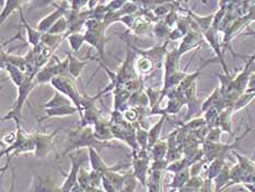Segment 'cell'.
<instances>
[{
	"label": "cell",
	"mask_w": 255,
	"mask_h": 192,
	"mask_svg": "<svg viewBox=\"0 0 255 192\" xmlns=\"http://www.w3.org/2000/svg\"><path fill=\"white\" fill-rule=\"evenodd\" d=\"M180 58H181V55L179 51H177V48L172 49V51L167 53V56H165L164 65H163L164 78H167V77L180 70Z\"/></svg>",
	"instance_id": "9a60e30c"
},
{
	"label": "cell",
	"mask_w": 255,
	"mask_h": 192,
	"mask_svg": "<svg viewBox=\"0 0 255 192\" xmlns=\"http://www.w3.org/2000/svg\"><path fill=\"white\" fill-rule=\"evenodd\" d=\"M16 140V131L15 132H11V133H8L2 136V145L3 144H7V147L8 146H11L13 144V143L15 142Z\"/></svg>",
	"instance_id": "7bdbcfd3"
},
{
	"label": "cell",
	"mask_w": 255,
	"mask_h": 192,
	"mask_svg": "<svg viewBox=\"0 0 255 192\" xmlns=\"http://www.w3.org/2000/svg\"><path fill=\"white\" fill-rule=\"evenodd\" d=\"M169 151V145L167 140H160L150 148V154L153 161H164Z\"/></svg>",
	"instance_id": "484cf974"
},
{
	"label": "cell",
	"mask_w": 255,
	"mask_h": 192,
	"mask_svg": "<svg viewBox=\"0 0 255 192\" xmlns=\"http://www.w3.org/2000/svg\"><path fill=\"white\" fill-rule=\"evenodd\" d=\"M163 170H150L149 169L147 188L148 192H162Z\"/></svg>",
	"instance_id": "d6986e66"
},
{
	"label": "cell",
	"mask_w": 255,
	"mask_h": 192,
	"mask_svg": "<svg viewBox=\"0 0 255 192\" xmlns=\"http://www.w3.org/2000/svg\"><path fill=\"white\" fill-rule=\"evenodd\" d=\"M65 38H66L65 35H56V34H49V33H43L41 43H43L44 45L47 47H52L56 49Z\"/></svg>",
	"instance_id": "1f68e13d"
},
{
	"label": "cell",
	"mask_w": 255,
	"mask_h": 192,
	"mask_svg": "<svg viewBox=\"0 0 255 192\" xmlns=\"http://www.w3.org/2000/svg\"><path fill=\"white\" fill-rule=\"evenodd\" d=\"M218 30L214 29V27H210L208 31H206L204 33V37L206 38V41L209 43V45L212 46V48L214 49V52L217 55V59L221 63L224 67V70L227 76H229V71L228 68H227V65L225 62V58H224V52L221 51V44L218 41Z\"/></svg>",
	"instance_id": "8fae6325"
},
{
	"label": "cell",
	"mask_w": 255,
	"mask_h": 192,
	"mask_svg": "<svg viewBox=\"0 0 255 192\" xmlns=\"http://www.w3.org/2000/svg\"><path fill=\"white\" fill-rule=\"evenodd\" d=\"M203 37L204 35L198 31L191 30L188 32L187 34L182 38V42L180 43L179 47H177V51H179L181 56L183 54L187 53L188 51H192V49H195L198 46H201Z\"/></svg>",
	"instance_id": "30bf717a"
},
{
	"label": "cell",
	"mask_w": 255,
	"mask_h": 192,
	"mask_svg": "<svg viewBox=\"0 0 255 192\" xmlns=\"http://www.w3.org/2000/svg\"><path fill=\"white\" fill-rule=\"evenodd\" d=\"M58 130L52 132L51 134L46 133H38L35 132L33 136L35 139V152L34 155L37 158H45L53 151V141L55 135L57 134Z\"/></svg>",
	"instance_id": "ba28073f"
},
{
	"label": "cell",
	"mask_w": 255,
	"mask_h": 192,
	"mask_svg": "<svg viewBox=\"0 0 255 192\" xmlns=\"http://www.w3.org/2000/svg\"><path fill=\"white\" fill-rule=\"evenodd\" d=\"M35 76L36 74L26 76L23 84L18 88L19 95H18V98H16L15 104L13 106V108L11 109L10 111L2 118L1 120L2 123L5 122V121L13 120L16 123V125H21V111H22V108H23V104L27 101V98H29V95L33 91V89H34L36 86H38L35 81Z\"/></svg>",
	"instance_id": "3957f363"
},
{
	"label": "cell",
	"mask_w": 255,
	"mask_h": 192,
	"mask_svg": "<svg viewBox=\"0 0 255 192\" xmlns=\"http://www.w3.org/2000/svg\"><path fill=\"white\" fill-rule=\"evenodd\" d=\"M102 188L107 192H119L105 177H103L102 179Z\"/></svg>",
	"instance_id": "f6af8a7d"
},
{
	"label": "cell",
	"mask_w": 255,
	"mask_h": 192,
	"mask_svg": "<svg viewBox=\"0 0 255 192\" xmlns=\"http://www.w3.org/2000/svg\"><path fill=\"white\" fill-rule=\"evenodd\" d=\"M20 16H21V21H22V24L24 25V27L26 29V34H27V41L32 45V47L34 48L36 46H38L41 44L42 41V35L43 33H41L40 31H37L36 29H33V27L30 26V24L27 23L26 20L24 19L23 16V11L22 9L20 10Z\"/></svg>",
	"instance_id": "ffe728a7"
},
{
	"label": "cell",
	"mask_w": 255,
	"mask_h": 192,
	"mask_svg": "<svg viewBox=\"0 0 255 192\" xmlns=\"http://www.w3.org/2000/svg\"><path fill=\"white\" fill-rule=\"evenodd\" d=\"M121 167H113L112 169L110 170V172H108L107 174L103 176V177L107 178L110 181V183L112 184V186L119 192L121 191L122 187H123V184H124V175H121V174L118 173V170Z\"/></svg>",
	"instance_id": "83f0119b"
},
{
	"label": "cell",
	"mask_w": 255,
	"mask_h": 192,
	"mask_svg": "<svg viewBox=\"0 0 255 192\" xmlns=\"http://www.w3.org/2000/svg\"><path fill=\"white\" fill-rule=\"evenodd\" d=\"M112 92L114 96V100H113L114 110L123 113L129 108L128 101L130 99L131 93L128 90H126L125 88H115Z\"/></svg>",
	"instance_id": "5bb4252c"
},
{
	"label": "cell",
	"mask_w": 255,
	"mask_h": 192,
	"mask_svg": "<svg viewBox=\"0 0 255 192\" xmlns=\"http://www.w3.org/2000/svg\"><path fill=\"white\" fill-rule=\"evenodd\" d=\"M132 165V174H134L137 180L143 186L147 187L148 174L150 169V163H149V152L139 150L138 152L132 153L131 158Z\"/></svg>",
	"instance_id": "8992f818"
},
{
	"label": "cell",
	"mask_w": 255,
	"mask_h": 192,
	"mask_svg": "<svg viewBox=\"0 0 255 192\" xmlns=\"http://www.w3.org/2000/svg\"><path fill=\"white\" fill-rule=\"evenodd\" d=\"M138 184L137 178L134 174H125L124 175V184L120 192H135Z\"/></svg>",
	"instance_id": "8d00e7d4"
},
{
	"label": "cell",
	"mask_w": 255,
	"mask_h": 192,
	"mask_svg": "<svg viewBox=\"0 0 255 192\" xmlns=\"http://www.w3.org/2000/svg\"><path fill=\"white\" fill-rule=\"evenodd\" d=\"M89 3V1H81V0H74V1H69V7L70 10L75 11H81L82 8H85L86 5Z\"/></svg>",
	"instance_id": "ee69618b"
},
{
	"label": "cell",
	"mask_w": 255,
	"mask_h": 192,
	"mask_svg": "<svg viewBox=\"0 0 255 192\" xmlns=\"http://www.w3.org/2000/svg\"><path fill=\"white\" fill-rule=\"evenodd\" d=\"M96 148L99 152L100 148H120L119 145L113 144L110 142H100L94 136V132L92 126H85V128H79L69 132L67 146L65 148L62 158L66 155H69L77 150H82V148Z\"/></svg>",
	"instance_id": "6da1fadb"
},
{
	"label": "cell",
	"mask_w": 255,
	"mask_h": 192,
	"mask_svg": "<svg viewBox=\"0 0 255 192\" xmlns=\"http://www.w3.org/2000/svg\"><path fill=\"white\" fill-rule=\"evenodd\" d=\"M136 70L139 76H146L151 74L152 71L156 68V65L153 64L152 60L150 58H148L147 56H143V55H140L139 57L136 59Z\"/></svg>",
	"instance_id": "7402d4cb"
},
{
	"label": "cell",
	"mask_w": 255,
	"mask_h": 192,
	"mask_svg": "<svg viewBox=\"0 0 255 192\" xmlns=\"http://www.w3.org/2000/svg\"><path fill=\"white\" fill-rule=\"evenodd\" d=\"M89 56H90V54H89ZM67 57L69 59L68 73L70 74L71 77H74L75 79H77L80 76V74L82 73V70H84L85 66L87 65L88 57L85 58V59H79V58H77L75 56L73 52H68Z\"/></svg>",
	"instance_id": "ac0fdd59"
},
{
	"label": "cell",
	"mask_w": 255,
	"mask_h": 192,
	"mask_svg": "<svg viewBox=\"0 0 255 192\" xmlns=\"http://www.w3.org/2000/svg\"><path fill=\"white\" fill-rule=\"evenodd\" d=\"M232 113H234V109H232V107L226 108L219 113L218 119H217V128H220L224 132H228L230 134H232V128H231Z\"/></svg>",
	"instance_id": "d4e9b609"
},
{
	"label": "cell",
	"mask_w": 255,
	"mask_h": 192,
	"mask_svg": "<svg viewBox=\"0 0 255 192\" xmlns=\"http://www.w3.org/2000/svg\"><path fill=\"white\" fill-rule=\"evenodd\" d=\"M136 135H137V141H138V144H139L140 150L148 151V131L145 129L138 128Z\"/></svg>",
	"instance_id": "ab89813d"
},
{
	"label": "cell",
	"mask_w": 255,
	"mask_h": 192,
	"mask_svg": "<svg viewBox=\"0 0 255 192\" xmlns=\"http://www.w3.org/2000/svg\"><path fill=\"white\" fill-rule=\"evenodd\" d=\"M52 3L56 5V8H55V10L52 13H49L45 16V18H43L36 25V30L40 31L41 33H47L52 29L53 25L56 23L60 18H63V16L67 14V12L70 10L69 1H62L59 3L52 2Z\"/></svg>",
	"instance_id": "52a82bcc"
},
{
	"label": "cell",
	"mask_w": 255,
	"mask_h": 192,
	"mask_svg": "<svg viewBox=\"0 0 255 192\" xmlns=\"http://www.w3.org/2000/svg\"><path fill=\"white\" fill-rule=\"evenodd\" d=\"M255 98V92H245L243 95H241L239 98L237 99L234 107H232V109H234V112L236 111H239V110H241L242 108H245L246 106H248L249 103H250L253 99Z\"/></svg>",
	"instance_id": "d590c367"
},
{
	"label": "cell",
	"mask_w": 255,
	"mask_h": 192,
	"mask_svg": "<svg viewBox=\"0 0 255 192\" xmlns=\"http://www.w3.org/2000/svg\"><path fill=\"white\" fill-rule=\"evenodd\" d=\"M88 151H89V162H90L92 170H94V172H97L99 174H101L102 176H104L105 174L110 172V170L113 168V167L108 166V165L104 163L102 157L100 156V154L96 150V148L90 147V148H88Z\"/></svg>",
	"instance_id": "2e32d148"
},
{
	"label": "cell",
	"mask_w": 255,
	"mask_h": 192,
	"mask_svg": "<svg viewBox=\"0 0 255 192\" xmlns=\"http://www.w3.org/2000/svg\"><path fill=\"white\" fill-rule=\"evenodd\" d=\"M89 191H90V192H107L102 188V187H101V188H91Z\"/></svg>",
	"instance_id": "7dc6e473"
},
{
	"label": "cell",
	"mask_w": 255,
	"mask_h": 192,
	"mask_svg": "<svg viewBox=\"0 0 255 192\" xmlns=\"http://www.w3.org/2000/svg\"><path fill=\"white\" fill-rule=\"evenodd\" d=\"M226 166L224 158H216L210 164V166L208 168L207 172V177L209 180H212L214 178L217 177V176L220 174L221 170Z\"/></svg>",
	"instance_id": "836d02e7"
},
{
	"label": "cell",
	"mask_w": 255,
	"mask_h": 192,
	"mask_svg": "<svg viewBox=\"0 0 255 192\" xmlns=\"http://www.w3.org/2000/svg\"><path fill=\"white\" fill-rule=\"evenodd\" d=\"M152 22L149 20L147 16H145L143 14H141L139 18H138L135 22L134 26L131 27L129 31L134 32L136 35H142V34H146L149 30V25H150Z\"/></svg>",
	"instance_id": "f546056e"
},
{
	"label": "cell",
	"mask_w": 255,
	"mask_h": 192,
	"mask_svg": "<svg viewBox=\"0 0 255 192\" xmlns=\"http://www.w3.org/2000/svg\"><path fill=\"white\" fill-rule=\"evenodd\" d=\"M71 192H90V191L85 190L84 188H81V187L79 186V184H77L73 188V190H71Z\"/></svg>",
	"instance_id": "bcb514c9"
},
{
	"label": "cell",
	"mask_w": 255,
	"mask_h": 192,
	"mask_svg": "<svg viewBox=\"0 0 255 192\" xmlns=\"http://www.w3.org/2000/svg\"><path fill=\"white\" fill-rule=\"evenodd\" d=\"M74 104V102L70 100L68 97L64 96L63 93H60L58 91H55L53 98L51 100L47 101L45 104L41 106V108L44 109H54V108H60V107H66V106H71Z\"/></svg>",
	"instance_id": "cb8c5ba5"
},
{
	"label": "cell",
	"mask_w": 255,
	"mask_h": 192,
	"mask_svg": "<svg viewBox=\"0 0 255 192\" xmlns=\"http://www.w3.org/2000/svg\"><path fill=\"white\" fill-rule=\"evenodd\" d=\"M32 192H63L62 188L58 187L55 181L48 176H34L32 184Z\"/></svg>",
	"instance_id": "7c38bea8"
},
{
	"label": "cell",
	"mask_w": 255,
	"mask_h": 192,
	"mask_svg": "<svg viewBox=\"0 0 255 192\" xmlns=\"http://www.w3.org/2000/svg\"><path fill=\"white\" fill-rule=\"evenodd\" d=\"M35 152V139L33 134H27L21 128V125H16V140L11 146H8L1 150V157L4 155L8 156V161L5 163V166L9 165L10 161L14 156L22 155L26 153Z\"/></svg>",
	"instance_id": "7a4b0ae2"
},
{
	"label": "cell",
	"mask_w": 255,
	"mask_h": 192,
	"mask_svg": "<svg viewBox=\"0 0 255 192\" xmlns=\"http://www.w3.org/2000/svg\"><path fill=\"white\" fill-rule=\"evenodd\" d=\"M254 156H255V153H254Z\"/></svg>",
	"instance_id": "c3c4849f"
},
{
	"label": "cell",
	"mask_w": 255,
	"mask_h": 192,
	"mask_svg": "<svg viewBox=\"0 0 255 192\" xmlns=\"http://www.w3.org/2000/svg\"><path fill=\"white\" fill-rule=\"evenodd\" d=\"M171 31L172 29L167 23H165L164 20H159L158 22H156V24H154V27H153L154 36H156L158 42L163 41L164 38L168 41Z\"/></svg>",
	"instance_id": "f1b7e54d"
},
{
	"label": "cell",
	"mask_w": 255,
	"mask_h": 192,
	"mask_svg": "<svg viewBox=\"0 0 255 192\" xmlns=\"http://www.w3.org/2000/svg\"><path fill=\"white\" fill-rule=\"evenodd\" d=\"M191 177V173H190V168H186L182 172L174 174V177L172 179V183L170 184V188L171 189H181L184 187L188 180H190Z\"/></svg>",
	"instance_id": "4316f807"
},
{
	"label": "cell",
	"mask_w": 255,
	"mask_h": 192,
	"mask_svg": "<svg viewBox=\"0 0 255 192\" xmlns=\"http://www.w3.org/2000/svg\"><path fill=\"white\" fill-rule=\"evenodd\" d=\"M76 113H79V110L75 106V104H71V106H66V107H60V108L46 109L45 117L42 119H38V122H42V121L49 119V118H62V117H67V115H73Z\"/></svg>",
	"instance_id": "e0dca14e"
},
{
	"label": "cell",
	"mask_w": 255,
	"mask_h": 192,
	"mask_svg": "<svg viewBox=\"0 0 255 192\" xmlns=\"http://www.w3.org/2000/svg\"><path fill=\"white\" fill-rule=\"evenodd\" d=\"M23 1H19V0H8V1L4 2V7L2 8L1 11V24L4 22V20L8 18V16L13 12L15 10H21L22 7L21 5L23 4Z\"/></svg>",
	"instance_id": "4dcf8cb0"
},
{
	"label": "cell",
	"mask_w": 255,
	"mask_h": 192,
	"mask_svg": "<svg viewBox=\"0 0 255 192\" xmlns=\"http://www.w3.org/2000/svg\"><path fill=\"white\" fill-rule=\"evenodd\" d=\"M123 115L127 122L131 124L137 123L138 119H139V112H138V109L136 108H128L126 111L123 112Z\"/></svg>",
	"instance_id": "60d3db41"
},
{
	"label": "cell",
	"mask_w": 255,
	"mask_h": 192,
	"mask_svg": "<svg viewBox=\"0 0 255 192\" xmlns=\"http://www.w3.org/2000/svg\"><path fill=\"white\" fill-rule=\"evenodd\" d=\"M223 132H224V131L221 130L220 128L209 129V132L207 133L206 139H205V141L212 142V143H219L221 134H223Z\"/></svg>",
	"instance_id": "b9f144b4"
},
{
	"label": "cell",
	"mask_w": 255,
	"mask_h": 192,
	"mask_svg": "<svg viewBox=\"0 0 255 192\" xmlns=\"http://www.w3.org/2000/svg\"><path fill=\"white\" fill-rule=\"evenodd\" d=\"M165 120H167V115H161V118H160L158 122L148 131V151H150V148L158 141H160V135H161V131Z\"/></svg>",
	"instance_id": "44dd1931"
},
{
	"label": "cell",
	"mask_w": 255,
	"mask_h": 192,
	"mask_svg": "<svg viewBox=\"0 0 255 192\" xmlns=\"http://www.w3.org/2000/svg\"><path fill=\"white\" fill-rule=\"evenodd\" d=\"M78 184L81 188H84L85 190H88V191L92 188L91 180H90V172H87L85 167H82L79 172Z\"/></svg>",
	"instance_id": "74e56055"
},
{
	"label": "cell",
	"mask_w": 255,
	"mask_h": 192,
	"mask_svg": "<svg viewBox=\"0 0 255 192\" xmlns=\"http://www.w3.org/2000/svg\"><path fill=\"white\" fill-rule=\"evenodd\" d=\"M230 179V172H229V168L225 166L221 170L220 174L216 177V191H218L221 187L225 186L227 183H228V180Z\"/></svg>",
	"instance_id": "f35d334b"
},
{
	"label": "cell",
	"mask_w": 255,
	"mask_h": 192,
	"mask_svg": "<svg viewBox=\"0 0 255 192\" xmlns=\"http://www.w3.org/2000/svg\"><path fill=\"white\" fill-rule=\"evenodd\" d=\"M94 136L100 142H110L114 140V136L112 133V129H111L110 121L105 120L103 117L100 118V120L96 123V125L92 126Z\"/></svg>",
	"instance_id": "4fadbf2b"
},
{
	"label": "cell",
	"mask_w": 255,
	"mask_h": 192,
	"mask_svg": "<svg viewBox=\"0 0 255 192\" xmlns=\"http://www.w3.org/2000/svg\"><path fill=\"white\" fill-rule=\"evenodd\" d=\"M68 27H69L68 21H67V18H66V15H65V16H63V18H60L47 33H49V34L65 35L66 33L68 32Z\"/></svg>",
	"instance_id": "e575fe53"
},
{
	"label": "cell",
	"mask_w": 255,
	"mask_h": 192,
	"mask_svg": "<svg viewBox=\"0 0 255 192\" xmlns=\"http://www.w3.org/2000/svg\"><path fill=\"white\" fill-rule=\"evenodd\" d=\"M69 159L71 163L70 172L66 176V179L60 186L63 192H71L74 187L78 184V175L80 169L84 167V164L89 161V151L88 148L77 150L69 154Z\"/></svg>",
	"instance_id": "277c9868"
},
{
	"label": "cell",
	"mask_w": 255,
	"mask_h": 192,
	"mask_svg": "<svg viewBox=\"0 0 255 192\" xmlns=\"http://www.w3.org/2000/svg\"><path fill=\"white\" fill-rule=\"evenodd\" d=\"M84 34L86 42L90 44L92 47L96 48V51L98 52L100 56V59H101V64L105 65V43H107L105 33L86 30Z\"/></svg>",
	"instance_id": "9c48e42d"
},
{
	"label": "cell",
	"mask_w": 255,
	"mask_h": 192,
	"mask_svg": "<svg viewBox=\"0 0 255 192\" xmlns=\"http://www.w3.org/2000/svg\"><path fill=\"white\" fill-rule=\"evenodd\" d=\"M67 41L69 42V46L71 48V52L77 53L86 43L85 34H81V33H73V34L67 35Z\"/></svg>",
	"instance_id": "d6a6232c"
},
{
	"label": "cell",
	"mask_w": 255,
	"mask_h": 192,
	"mask_svg": "<svg viewBox=\"0 0 255 192\" xmlns=\"http://www.w3.org/2000/svg\"><path fill=\"white\" fill-rule=\"evenodd\" d=\"M1 67L8 71L9 77L16 87L19 88L22 84H23V81L26 78V75L21 69H19L18 67H15V66L11 65L9 63H1Z\"/></svg>",
	"instance_id": "603a6c76"
},
{
	"label": "cell",
	"mask_w": 255,
	"mask_h": 192,
	"mask_svg": "<svg viewBox=\"0 0 255 192\" xmlns=\"http://www.w3.org/2000/svg\"><path fill=\"white\" fill-rule=\"evenodd\" d=\"M52 86L56 89V91L63 93L64 96L68 97L71 101L74 102L75 106L78 108L79 114L81 111V98L82 93L78 90V87H77L75 78L71 77L70 74H64L59 75L51 81Z\"/></svg>",
	"instance_id": "5b68a950"
}]
</instances>
